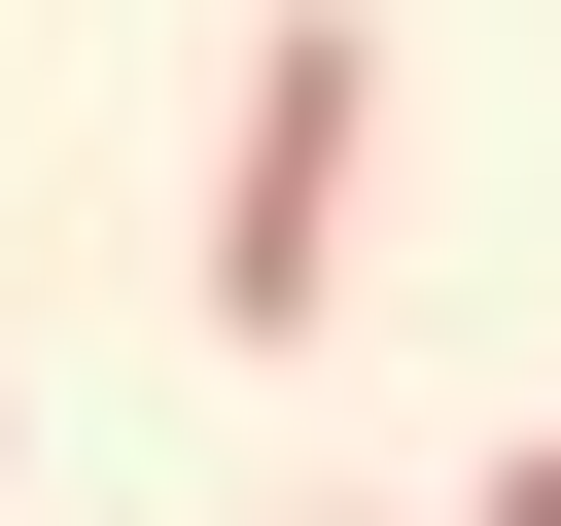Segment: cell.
Wrapping results in <instances>:
<instances>
[{"mask_svg":"<svg viewBox=\"0 0 561 526\" xmlns=\"http://www.w3.org/2000/svg\"><path fill=\"white\" fill-rule=\"evenodd\" d=\"M351 210H386V35H351V0H280V35L210 70V210H175V351H316V316H351Z\"/></svg>","mask_w":561,"mask_h":526,"instance_id":"6da1fadb","label":"cell"},{"mask_svg":"<svg viewBox=\"0 0 561 526\" xmlns=\"http://www.w3.org/2000/svg\"><path fill=\"white\" fill-rule=\"evenodd\" d=\"M491 526H561V421H526V456H491Z\"/></svg>","mask_w":561,"mask_h":526,"instance_id":"7a4b0ae2","label":"cell"},{"mask_svg":"<svg viewBox=\"0 0 561 526\" xmlns=\"http://www.w3.org/2000/svg\"><path fill=\"white\" fill-rule=\"evenodd\" d=\"M280 526H351V491H280Z\"/></svg>","mask_w":561,"mask_h":526,"instance_id":"3957f363","label":"cell"}]
</instances>
